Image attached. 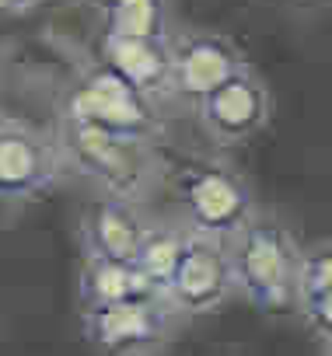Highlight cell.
<instances>
[{"mask_svg": "<svg viewBox=\"0 0 332 356\" xmlns=\"http://www.w3.org/2000/svg\"><path fill=\"white\" fill-rule=\"evenodd\" d=\"M231 276L235 290L259 311H287L297 304V266L301 252L290 231L269 217H252L231 241Z\"/></svg>", "mask_w": 332, "mask_h": 356, "instance_id": "cell-1", "label": "cell"}, {"mask_svg": "<svg viewBox=\"0 0 332 356\" xmlns=\"http://www.w3.org/2000/svg\"><path fill=\"white\" fill-rule=\"evenodd\" d=\"M63 157L67 164L91 178V182L116 200L140 203V196L154 186L157 178V161H154V143L119 136L88 122L63 119Z\"/></svg>", "mask_w": 332, "mask_h": 356, "instance_id": "cell-2", "label": "cell"}, {"mask_svg": "<svg viewBox=\"0 0 332 356\" xmlns=\"http://www.w3.org/2000/svg\"><path fill=\"white\" fill-rule=\"evenodd\" d=\"M175 189H179L189 234L228 245L255 217L248 186L224 164H210V161L186 164L175 178Z\"/></svg>", "mask_w": 332, "mask_h": 356, "instance_id": "cell-3", "label": "cell"}, {"mask_svg": "<svg viewBox=\"0 0 332 356\" xmlns=\"http://www.w3.org/2000/svg\"><path fill=\"white\" fill-rule=\"evenodd\" d=\"M175 311L161 297H129L84 307V335L102 356H154L168 342Z\"/></svg>", "mask_w": 332, "mask_h": 356, "instance_id": "cell-4", "label": "cell"}, {"mask_svg": "<svg viewBox=\"0 0 332 356\" xmlns=\"http://www.w3.org/2000/svg\"><path fill=\"white\" fill-rule=\"evenodd\" d=\"M63 119L88 122L119 136L147 140L154 143L157 136V119H154V102L143 98L133 84H126L119 74H112L105 63H98L67 98Z\"/></svg>", "mask_w": 332, "mask_h": 356, "instance_id": "cell-5", "label": "cell"}, {"mask_svg": "<svg viewBox=\"0 0 332 356\" xmlns=\"http://www.w3.org/2000/svg\"><path fill=\"white\" fill-rule=\"evenodd\" d=\"M235 293L231 276V255L224 241L182 234L179 259L172 266V276L164 283V304L175 314H210Z\"/></svg>", "mask_w": 332, "mask_h": 356, "instance_id": "cell-6", "label": "cell"}, {"mask_svg": "<svg viewBox=\"0 0 332 356\" xmlns=\"http://www.w3.org/2000/svg\"><path fill=\"white\" fill-rule=\"evenodd\" d=\"M196 108H200L203 126H207L217 140L238 143V140L252 136V133L266 122V115H269V98H266V88H262L248 70H238V74L228 77L221 88H214L210 95L196 98Z\"/></svg>", "mask_w": 332, "mask_h": 356, "instance_id": "cell-7", "label": "cell"}, {"mask_svg": "<svg viewBox=\"0 0 332 356\" xmlns=\"http://www.w3.org/2000/svg\"><path fill=\"white\" fill-rule=\"evenodd\" d=\"M84 259L126 262L136 266V255L150 234V224L140 217L136 203L102 196L84 213Z\"/></svg>", "mask_w": 332, "mask_h": 356, "instance_id": "cell-8", "label": "cell"}, {"mask_svg": "<svg viewBox=\"0 0 332 356\" xmlns=\"http://www.w3.org/2000/svg\"><path fill=\"white\" fill-rule=\"evenodd\" d=\"M53 150L29 129L0 126V196L4 200H32L56 182Z\"/></svg>", "mask_w": 332, "mask_h": 356, "instance_id": "cell-9", "label": "cell"}, {"mask_svg": "<svg viewBox=\"0 0 332 356\" xmlns=\"http://www.w3.org/2000/svg\"><path fill=\"white\" fill-rule=\"evenodd\" d=\"M242 67L238 53L217 35H193L172 49V95L203 98L235 77Z\"/></svg>", "mask_w": 332, "mask_h": 356, "instance_id": "cell-10", "label": "cell"}, {"mask_svg": "<svg viewBox=\"0 0 332 356\" xmlns=\"http://www.w3.org/2000/svg\"><path fill=\"white\" fill-rule=\"evenodd\" d=\"M102 63L133 84L143 98H157L161 91H172V49L164 39H102Z\"/></svg>", "mask_w": 332, "mask_h": 356, "instance_id": "cell-11", "label": "cell"}, {"mask_svg": "<svg viewBox=\"0 0 332 356\" xmlns=\"http://www.w3.org/2000/svg\"><path fill=\"white\" fill-rule=\"evenodd\" d=\"M129 297H157L150 290V283L140 276L136 266L105 262V259H84V273H81V304L84 307L129 300Z\"/></svg>", "mask_w": 332, "mask_h": 356, "instance_id": "cell-12", "label": "cell"}, {"mask_svg": "<svg viewBox=\"0 0 332 356\" xmlns=\"http://www.w3.org/2000/svg\"><path fill=\"white\" fill-rule=\"evenodd\" d=\"M179 248H182V234L179 231H172V227H150V234H147V241H143V248L136 255V269H140V276L150 283V290L157 297L164 293V283H168V276H172Z\"/></svg>", "mask_w": 332, "mask_h": 356, "instance_id": "cell-13", "label": "cell"}, {"mask_svg": "<svg viewBox=\"0 0 332 356\" xmlns=\"http://www.w3.org/2000/svg\"><path fill=\"white\" fill-rule=\"evenodd\" d=\"M105 35L161 39V0H119L105 11Z\"/></svg>", "mask_w": 332, "mask_h": 356, "instance_id": "cell-14", "label": "cell"}, {"mask_svg": "<svg viewBox=\"0 0 332 356\" xmlns=\"http://www.w3.org/2000/svg\"><path fill=\"white\" fill-rule=\"evenodd\" d=\"M325 293H332V241H322L304 252L297 266V304Z\"/></svg>", "mask_w": 332, "mask_h": 356, "instance_id": "cell-15", "label": "cell"}, {"mask_svg": "<svg viewBox=\"0 0 332 356\" xmlns=\"http://www.w3.org/2000/svg\"><path fill=\"white\" fill-rule=\"evenodd\" d=\"M297 307H301V314L308 318V325L329 342V339H332V293H325V297H311V300H301Z\"/></svg>", "mask_w": 332, "mask_h": 356, "instance_id": "cell-16", "label": "cell"}, {"mask_svg": "<svg viewBox=\"0 0 332 356\" xmlns=\"http://www.w3.org/2000/svg\"><path fill=\"white\" fill-rule=\"evenodd\" d=\"M22 4H29V0H0V8H8V11L11 8H22Z\"/></svg>", "mask_w": 332, "mask_h": 356, "instance_id": "cell-17", "label": "cell"}, {"mask_svg": "<svg viewBox=\"0 0 332 356\" xmlns=\"http://www.w3.org/2000/svg\"><path fill=\"white\" fill-rule=\"evenodd\" d=\"M116 4H119V0H98V8H102V11H109V8H116Z\"/></svg>", "mask_w": 332, "mask_h": 356, "instance_id": "cell-18", "label": "cell"}, {"mask_svg": "<svg viewBox=\"0 0 332 356\" xmlns=\"http://www.w3.org/2000/svg\"><path fill=\"white\" fill-rule=\"evenodd\" d=\"M325 356H332V339H329V342H325Z\"/></svg>", "mask_w": 332, "mask_h": 356, "instance_id": "cell-19", "label": "cell"}]
</instances>
